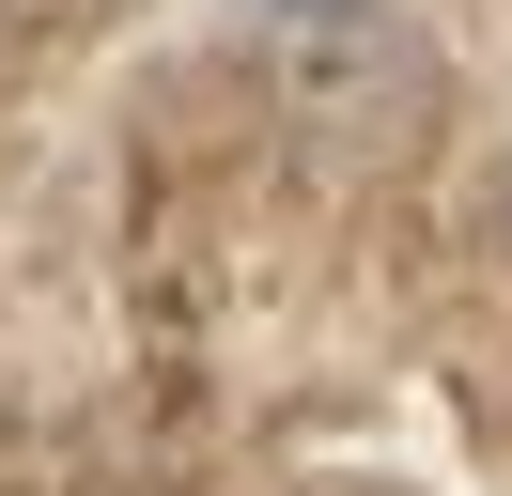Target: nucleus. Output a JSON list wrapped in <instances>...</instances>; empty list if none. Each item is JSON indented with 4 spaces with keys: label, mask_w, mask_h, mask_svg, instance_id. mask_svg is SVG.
Masks as SVG:
<instances>
[{
    "label": "nucleus",
    "mask_w": 512,
    "mask_h": 496,
    "mask_svg": "<svg viewBox=\"0 0 512 496\" xmlns=\"http://www.w3.org/2000/svg\"><path fill=\"white\" fill-rule=\"evenodd\" d=\"M249 62H264V93H280V124L326 140V155H404L419 124H435V93H450L435 31H419L404 0H264Z\"/></svg>",
    "instance_id": "1"
},
{
    "label": "nucleus",
    "mask_w": 512,
    "mask_h": 496,
    "mask_svg": "<svg viewBox=\"0 0 512 496\" xmlns=\"http://www.w3.org/2000/svg\"><path fill=\"white\" fill-rule=\"evenodd\" d=\"M497 248H512V171H497Z\"/></svg>",
    "instance_id": "2"
}]
</instances>
